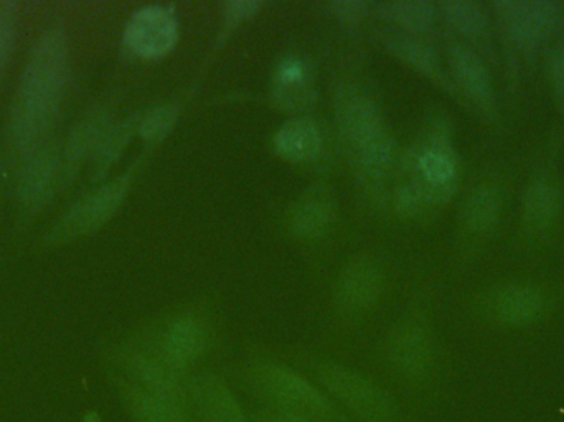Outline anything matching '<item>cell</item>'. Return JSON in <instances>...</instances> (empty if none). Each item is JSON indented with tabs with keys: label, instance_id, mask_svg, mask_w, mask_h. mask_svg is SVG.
<instances>
[{
	"label": "cell",
	"instance_id": "cell-1",
	"mask_svg": "<svg viewBox=\"0 0 564 422\" xmlns=\"http://www.w3.org/2000/svg\"><path fill=\"white\" fill-rule=\"evenodd\" d=\"M68 65L66 33L50 29L36 40L20 83L13 132L22 148H32L52 126L68 78Z\"/></svg>",
	"mask_w": 564,
	"mask_h": 422
},
{
	"label": "cell",
	"instance_id": "cell-2",
	"mask_svg": "<svg viewBox=\"0 0 564 422\" xmlns=\"http://www.w3.org/2000/svg\"><path fill=\"white\" fill-rule=\"evenodd\" d=\"M248 393L261 408L308 422H354L311 378L274 358L258 357L243 368Z\"/></svg>",
	"mask_w": 564,
	"mask_h": 422
},
{
	"label": "cell",
	"instance_id": "cell-3",
	"mask_svg": "<svg viewBox=\"0 0 564 422\" xmlns=\"http://www.w3.org/2000/svg\"><path fill=\"white\" fill-rule=\"evenodd\" d=\"M312 380L354 422H408L393 393L373 378L334 360L311 361Z\"/></svg>",
	"mask_w": 564,
	"mask_h": 422
},
{
	"label": "cell",
	"instance_id": "cell-4",
	"mask_svg": "<svg viewBox=\"0 0 564 422\" xmlns=\"http://www.w3.org/2000/svg\"><path fill=\"white\" fill-rule=\"evenodd\" d=\"M214 342L210 322L198 312H181L172 315L155 331L152 340L145 345L159 360L172 371L187 378L195 374V367L207 357Z\"/></svg>",
	"mask_w": 564,
	"mask_h": 422
},
{
	"label": "cell",
	"instance_id": "cell-5",
	"mask_svg": "<svg viewBox=\"0 0 564 422\" xmlns=\"http://www.w3.org/2000/svg\"><path fill=\"white\" fill-rule=\"evenodd\" d=\"M388 370L401 383L420 388L434 368V345L426 325L416 317H406L393 325L383 342Z\"/></svg>",
	"mask_w": 564,
	"mask_h": 422
},
{
	"label": "cell",
	"instance_id": "cell-6",
	"mask_svg": "<svg viewBox=\"0 0 564 422\" xmlns=\"http://www.w3.org/2000/svg\"><path fill=\"white\" fill-rule=\"evenodd\" d=\"M185 390L188 407L198 422H253L228 381L215 371L188 375Z\"/></svg>",
	"mask_w": 564,
	"mask_h": 422
},
{
	"label": "cell",
	"instance_id": "cell-7",
	"mask_svg": "<svg viewBox=\"0 0 564 422\" xmlns=\"http://www.w3.org/2000/svg\"><path fill=\"white\" fill-rule=\"evenodd\" d=\"M131 177L122 175L75 205L52 231L53 239H68L85 235L105 225L124 202Z\"/></svg>",
	"mask_w": 564,
	"mask_h": 422
},
{
	"label": "cell",
	"instance_id": "cell-8",
	"mask_svg": "<svg viewBox=\"0 0 564 422\" xmlns=\"http://www.w3.org/2000/svg\"><path fill=\"white\" fill-rule=\"evenodd\" d=\"M383 292V271L371 258H358L345 268L335 285L337 307L347 315L370 311Z\"/></svg>",
	"mask_w": 564,
	"mask_h": 422
},
{
	"label": "cell",
	"instance_id": "cell-9",
	"mask_svg": "<svg viewBox=\"0 0 564 422\" xmlns=\"http://www.w3.org/2000/svg\"><path fill=\"white\" fill-rule=\"evenodd\" d=\"M124 40L138 55L158 58L171 52L177 42V22L164 7H144L129 20Z\"/></svg>",
	"mask_w": 564,
	"mask_h": 422
},
{
	"label": "cell",
	"instance_id": "cell-10",
	"mask_svg": "<svg viewBox=\"0 0 564 422\" xmlns=\"http://www.w3.org/2000/svg\"><path fill=\"white\" fill-rule=\"evenodd\" d=\"M126 371H128L131 381L129 383L149 391V393L159 394L167 400L177 401V403L187 404V390H185V380L181 375L172 371L164 361L145 350H132L124 358ZM191 408V407H188Z\"/></svg>",
	"mask_w": 564,
	"mask_h": 422
},
{
	"label": "cell",
	"instance_id": "cell-11",
	"mask_svg": "<svg viewBox=\"0 0 564 422\" xmlns=\"http://www.w3.org/2000/svg\"><path fill=\"white\" fill-rule=\"evenodd\" d=\"M507 29L517 42L535 45L546 35L558 19V9L552 2H500Z\"/></svg>",
	"mask_w": 564,
	"mask_h": 422
},
{
	"label": "cell",
	"instance_id": "cell-12",
	"mask_svg": "<svg viewBox=\"0 0 564 422\" xmlns=\"http://www.w3.org/2000/svg\"><path fill=\"white\" fill-rule=\"evenodd\" d=\"M122 397L132 422H198L187 404L149 393L129 381Z\"/></svg>",
	"mask_w": 564,
	"mask_h": 422
},
{
	"label": "cell",
	"instance_id": "cell-13",
	"mask_svg": "<svg viewBox=\"0 0 564 422\" xmlns=\"http://www.w3.org/2000/svg\"><path fill=\"white\" fill-rule=\"evenodd\" d=\"M55 175V155L50 151L35 152L20 174V198L30 207H40L52 194Z\"/></svg>",
	"mask_w": 564,
	"mask_h": 422
},
{
	"label": "cell",
	"instance_id": "cell-14",
	"mask_svg": "<svg viewBox=\"0 0 564 422\" xmlns=\"http://www.w3.org/2000/svg\"><path fill=\"white\" fill-rule=\"evenodd\" d=\"M338 121L345 138L354 148L383 128L375 102L360 95H350L344 99L338 109Z\"/></svg>",
	"mask_w": 564,
	"mask_h": 422
},
{
	"label": "cell",
	"instance_id": "cell-15",
	"mask_svg": "<svg viewBox=\"0 0 564 422\" xmlns=\"http://www.w3.org/2000/svg\"><path fill=\"white\" fill-rule=\"evenodd\" d=\"M274 145L282 158L292 162L314 159L321 151L322 138L317 126L308 119L285 122L274 138Z\"/></svg>",
	"mask_w": 564,
	"mask_h": 422
},
{
	"label": "cell",
	"instance_id": "cell-16",
	"mask_svg": "<svg viewBox=\"0 0 564 422\" xmlns=\"http://www.w3.org/2000/svg\"><path fill=\"white\" fill-rule=\"evenodd\" d=\"M492 307L500 321L507 324H529L542 314L543 299L525 285H509L497 292Z\"/></svg>",
	"mask_w": 564,
	"mask_h": 422
},
{
	"label": "cell",
	"instance_id": "cell-17",
	"mask_svg": "<svg viewBox=\"0 0 564 422\" xmlns=\"http://www.w3.org/2000/svg\"><path fill=\"white\" fill-rule=\"evenodd\" d=\"M335 218V205L322 195L302 198L289 216V228L301 238H317L324 235Z\"/></svg>",
	"mask_w": 564,
	"mask_h": 422
},
{
	"label": "cell",
	"instance_id": "cell-18",
	"mask_svg": "<svg viewBox=\"0 0 564 422\" xmlns=\"http://www.w3.org/2000/svg\"><path fill=\"white\" fill-rule=\"evenodd\" d=\"M420 178L416 184L426 185V187L437 188V191H447L456 172V162L453 154L446 148L441 145H430L421 152L416 164Z\"/></svg>",
	"mask_w": 564,
	"mask_h": 422
},
{
	"label": "cell",
	"instance_id": "cell-19",
	"mask_svg": "<svg viewBox=\"0 0 564 422\" xmlns=\"http://www.w3.org/2000/svg\"><path fill=\"white\" fill-rule=\"evenodd\" d=\"M451 63L464 88L479 99H489L490 82L482 62L463 45L451 50Z\"/></svg>",
	"mask_w": 564,
	"mask_h": 422
},
{
	"label": "cell",
	"instance_id": "cell-20",
	"mask_svg": "<svg viewBox=\"0 0 564 422\" xmlns=\"http://www.w3.org/2000/svg\"><path fill=\"white\" fill-rule=\"evenodd\" d=\"M361 169L371 177H380L394 161V141L384 128L355 145Z\"/></svg>",
	"mask_w": 564,
	"mask_h": 422
},
{
	"label": "cell",
	"instance_id": "cell-21",
	"mask_svg": "<svg viewBox=\"0 0 564 422\" xmlns=\"http://www.w3.org/2000/svg\"><path fill=\"white\" fill-rule=\"evenodd\" d=\"M499 195L489 187L477 188L464 205V218H466L467 225L477 231L492 228L494 223L499 218Z\"/></svg>",
	"mask_w": 564,
	"mask_h": 422
},
{
	"label": "cell",
	"instance_id": "cell-22",
	"mask_svg": "<svg viewBox=\"0 0 564 422\" xmlns=\"http://www.w3.org/2000/svg\"><path fill=\"white\" fill-rule=\"evenodd\" d=\"M560 212V194L550 182H539L527 192L525 215L532 225L546 226Z\"/></svg>",
	"mask_w": 564,
	"mask_h": 422
},
{
	"label": "cell",
	"instance_id": "cell-23",
	"mask_svg": "<svg viewBox=\"0 0 564 422\" xmlns=\"http://www.w3.org/2000/svg\"><path fill=\"white\" fill-rule=\"evenodd\" d=\"M381 13L414 32L427 29L434 20L433 3L424 0H398V2L383 3Z\"/></svg>",
	"mask_w": 564,
	"mask_h": 422
},
{
	"label": "cell",
	"instance_id": "cell-24",
	"mask_svg": "<svg viewBox=\"0 0 564 422\" xmlns=\"http://www.w3.org/2000/svg\"><path fill=\"white\" fill-rule=\"evenodd\" d=\"M384 43H387L388 50L393 52V55L410 63L414 68L424 73H436V56H434L433 50L424 43L406 35H388Z\"/></svg>",
	"mask_w": 564,
	"mask_h": 422
},
{
	"label": "cell",
	"instance_id": "cell-25",
	"mask_svg": "<svg viewBox=\"0 0 564 422\" xmlns=\"http://www.w3.org/2000/svg\"><path fill=\"white\" fill-rule=\"evenodd\" d=\"M443 10L449 22L466 33H479L486 29L487 17L482 7L469 0H447Z\"/></svg>",
	"mask_w": 564,
	"mask_h": 422
},
{
	"label": "cell",
	"instance_id": "cell-26",
	"mask_svg": "<svg viewBox=\"0 0 564 422\" xmlns=\"http://www.w3.org/2000/svg\"><path fill=\"white\" fill-rule=\"evenodd\" d=\"M177 112L174 105L158 106L142 118L141 125H139V134L148 141H158V139L164 138L174 126Z\"/></svg>",
	"mask_w": 564,
	"mask_h": 422
},
{
	"label": "cell",
	"instance_id": "cell-27",
	"mask_svg": "<svg viewBox=\"0 0 564 422\" xmlns=\"http://www.w3.org/2000/svg\"><path fill=\"white\" fill-rule=\"evenodd\" d=\"M17 20H19V7L10 0L0 2V72L9 62L17 36Z\"/></svg>",
	"mask_w": 564,
	"mask_h": 422
},
{
	"label": "cell",
	"instance_id": "cell-28",
	"mask_svg": "<svg viewBox=\"0 0 564 422\" xmlns=\"http://www.w3.org/2000/svg\"><path fill=\"white\" fill-rule=\"evenodd\" d=\"M129 134H131V125L116 126L115 129H109L105 134L101 136L98 142V165L99 169L105 171L116 158H118L121 149L124 148L128 142Z\"/></svg>",
	"mask_w": 564,
	"mask_h": 422
},
{
	"label": "cell",
	"instance_id": "cell-29",
	"mask_svg": "<svg viewBox=\"0 0 564 422\" xmlns=\"http://www.w3.org/2000/svg\"><path fill=\"white\" fill-rule=\"evenodd\" d=\"M260 3L250 2V0H243V2H230L225 10V19H227V25H237L241 20L248 19L257 12Z\"/></svg>",
	"mask_w": 564,
	"mask_h": 422
},
{
	"label": "cell",
	"instance_id": "cell-30",
	"mask_svg": "<svg viewBox=\"0 0 564 422\" xmlns=\"http://www.w3.org/2000/svg\"><path fill=\"white\" fill-rule=\"evenodd\" d=\"M335 15L345 22H357L365 15L367 3L364 2H335L332 3Z\"/></svg>",
	"mask_w": 564,
	"mask_h": 422
},
{
	"label": "cell",
	"instance_id": "cell-31",
	"mask_svg": "<svg viewBox=\"0 0 564 422\" xmlns=\"http://www.w3.org/2000/svg\"><path fill=\"white\" fill-rule=\"evenodd\" d=\"M553 85H555L556 95L564 105V53H556L552 62Z\"/></svg>",
	"mask_w": 564,
	"mask_h": 422
},
{
	"label": "cell",
	"instance_id": "cell-32",
	"mask_svg": "<svg viewBox=\"0 0 564 422\" xmlns=\"http://www.w3.org/2000/svg\"><path fill=\"white\" fill-rule=\"evenodd\" d=\"M285 416H288L289 421H291V422H308V421H305V420H301V418L289 416V414H285Z\"/></svg>",
	"mask_w": 564,
	"mask_h": 422
}]
</instances>
